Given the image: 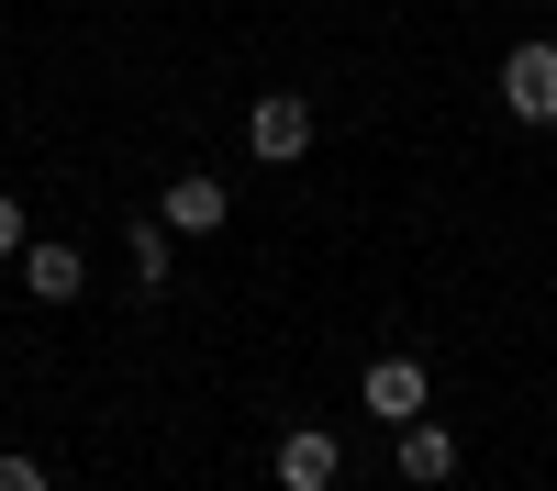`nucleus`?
<instances>
[{
    "instance_id": "9d476101",
    "label": "nucleus",
    "mask_w": 557,
    "mask_h": 491,
    "mask_svg": "<svg viewBox=\"0 0 557 491\" xmlns=\"http://www.w3.org/2000/svg\"><path fill=\"white\" fill-rule=\"evenodd\" d=\"M12 257H23V201L0 191V268H12Z\"/></svg>"
},
{
    "instance_id": "0eeeda50",
    "label": "nucleus",
    "mask_w": 557,
    "mask_h": 491,
    "mask_svg": "<svg viewBox=\"0 0 557 491\" xmlns=\"http://www.w3.org/2000/svg\"><path fill=\"white\" fill-rule=\"evenodd\" d=\"M391 469H401L412 491H435V480H457V435H446L435 414H412V425H401V446H391Z\"/></svg>"
},
{
    "instance_id": "1a4fd4ad",
    "label": "nucleus",
    "mask_w": 557,
    "mask_h": 491,
    "mask_svg": "<svg viewBox=\"0 0 557 491\" xmlns=\"http://www.w3.org/2000/svg\"><path fill=\"white\" fill-rule=\"evenodd\" d=\"M0 491H57V480H45V458H23V446H0Z\"/></svg>"
},
{
    "instance_id": "39448f33",
    "label": "nucleus",
    "mask_w": 557,
    "mask_h": 491,
    "mask_svg": "<svg viewBox=\"0 0 557 491\" xmlns=\"http://www.w3.org/2000/svg\"><path fill=\"white\" fill-rule=\"evenodd\" d=\"M346 480V446L323 435V425H290L278 435V491H335Z\"/></svg>"
},
{
    "instance_id": "f257e3e1",
    "label": "nucleus",
    "mask_w": 557,
    "mask_h": 491,
    "mask_svg": "<svg viewBox=\"0 0 557 491\" xmlns=\"http://www.w3.org/2000/svg\"><path fill=\"white\" fill-rule=\"evenodd\" d=\"M357 402H368V414H380V425L401 435L412 414H435V369H424V357H412V346H380V357H368V369H357Z\"/></svg>"
},
{
    "instance_id": "6e6552de",
    "label": "nucleus",
    "mask_w": 557,
    "mask_h": 491,
    "mask_svg": "<svg viewBox=\"0 0 557 491\" xmlns=\"http://www.w3.org/2000/svg\"><path fill=\"white\" fill-rule=\"evenodd\" d=\"M168 246H178V235H168L157 212H146V223H123V268H134V302H157V291H168Z\"/></svg>"
},
{
    "instance_id": "f03ea898",
    "label": "nucleus",
    "mask_w": 557,
    "mask_h": 491,
    "mask_svg": "<svg viewBox=\"0 0 557 491\" xmlns=\"http://www.w3.org/2000/svg\"><path fill=\"white\" fill-rule=\"evenodd\" d=\"M246 157H257V168H301V157H312V101H301V89L246 101Z\"/></svg>"
},
{
    "instance_id": "20e7f679",
    "label": "nucleus",
    "mask_w": 557,
    "mask_h": 491,
    "mask_svg": "<svg viewBox=\"0 0 557 491\" xmlns=\"http://www.w3.org/2000/svg\"><path fill=\"white\" fill-rule=\"evenodd\" d=\"M223 212H235V191H223L212 168H178L168 191H157V223H168V235H223Z\"/></svg>"
},
{
    "instance_id": "7ed1b4c3",
    "label": "nucleus",
    "mask_w": 557,
    "mask_h": 491,
    "mask_svg": "<svg viewBox=\"0 0 557 491\" xmlns=\"http://www.w3.org/2000/svg\"><path fill=\"white\" fill-rule=\"evenodd\" d=\"M502 112L513 123H557V34H535V45H513V57H502Z\"/></svg>"
},
{
    "instance_id": "423d86ee",
    "label": "nucleus",
    "mask_w": 557,
    "mask_h": 491,
    "mask_svg": "<svg viewBox=\"0 0 557 491\" xmlns=\"http://www.w3.org/2000/svg\"><path fill=\"white\" fill-rule=\"evenodd\" d=\"M23 291H34L45 312H57V302H78V291H89V257H78L67 235H34V246H23Z\"/></svg>"
}]
</instances>
